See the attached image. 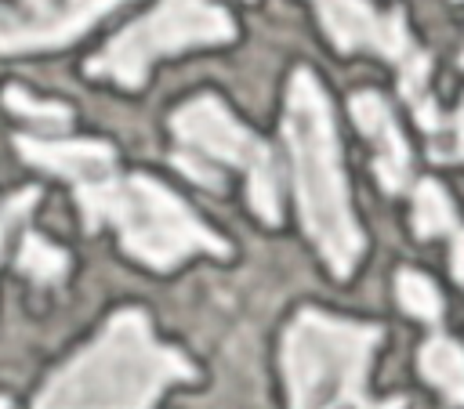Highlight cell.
I'll return each instance as SVG.
<instances>
[{
    "instance_id": "d6986e66",
    "label": "cell",
    "mask_w": 464,
    "mask_h": 409,
    "mask_svg": "<svg viewBox=\"0 0 464 409\" xmlns=\"http://www.w3.org/2000/svg\"><path fill=\"white\" fill-rule=\"evenodd\" d=\"M0 409H11V405H7V398H0Z\"/></svg>"
},
{
    "instance_id": "5b68a950",
    "label": "cell",
    "mask_w": 464,
    "mask_h": 409,
    "mask_svg": "<svg viewBox=\"0 0 464 409\" xmlns=\"http://www.w3.org/2000/svg\"><path fill=\"white\" fill-rule=\"evenodd\" d=\"M105 221L120 232V246L156 271H170L192 253L228 257V243L210 232L170 188L145 174L120 177L105 206Z\"/></svg>"
},
{
    "instance_id": "ba28073f",
    "label": "cell",
    "mask_w": 464,
    "mask_h": 409,
    "mask_svg": "<svg viewBox=\"0 0 464 409\" xmlns=\"http://www.w3.org/2000/svg\"><path fill=\"white\" fill-rule=\"evenodd\" d=\"M14 148L47 174H58L72 181L76 203L83 210L87 228H98L105 221V206L120 185L116 177V156L105 141H54V138H29L18 134Z\"/></svg>"
},
{
    "instance_id": "277c9868",
    "label": "cell",
    "mask_w": 464,
    "mask_h": 409,
    "mask_svg": "<svg viewBox=\"0 0 464 409\" xmlns=\"http://www.w3.org/2000/svg\"><path fill=\"white\" fill-rule=\"evenodd\" d=\"M174 163L203 188H221V170L246 174V195L265 224H279V170L272 148L254 138L214 94H196L170 116Z\"/></svg>"
},
{
    "instance_id": "52a82bcc",
    "label": "cell",
    "mask_w": 464,
    "mask_h": 409,
    "mask_svg": "<svg viewBox=\"0 0 464 409\" xmlns=\"http://www.w3.org/2000/svg\"><path fill=\"white\" fill-rule=\"evenodd\" d=\"M319 11V22L326 29V36L334 40V47L341 51H373L388 62L399 65V90L410 101L417 123L439 138L442 134V116L431 101L428 90V54L413 43L406 18L399 11L381 14L370 0H312Z\"/></svg>"
},
{
    "instance_id": "7a4b0ae2",
    "label": "cell",
    "mask_w": 464,
    "mask_h": 409,
    "mask_svg": "<svg viewBox=\"0 0 464 409\" xmlns=\"http://www.w3.org/2000/svg\"><path fill=\"white\" fill-rule=\"evenodd\" d=\"M283 138L294 163V192L308 239L337 279H348L362 257V228L352 214L348 181L341 166L330 101L308 69H297L286 87Z\"/></svg>"
},
{
    "instance_id": "7c38bea8",
    "label": "cell",
    "mask_w": 464,
    "mask_h": 409,
    "mask_svg": "<svg viewBox=\"0 0 464 409\" xmlns=\"http://www.w3.org/2000/svg\"><path fill=\"white\" fill-rule=\"evenodd\" d=\"M453 224H457V214H453V203L442 192V185L431 177L420 181L413 192V232L420 239H435V235L453 232Z\"/></svg>"
},
{
    "instance_id": "4fadbf2b",
    "label": "cell",
    "mask_w": 464,
    "mask_h": 409,
    "mask_svg": "<svg viewBox=\"0 0 464 409\" xmlns=\"http://www.w3.org/2000/svg\"><path fill=\"white\" fill-rule=\"evenodd\" d=\"M395 293H399V304H402L413 319H420V322H439V315H442V297H439V290H435V282H431L428 275H420V271H413V268H402V271L395 275Z\"/></svg>"
},
{
    "instance_id": "2e32d148",
    "label": "cell",
    "mask_w": 464,
    "mask_h": 409,
    "mask_svg": "<svg viewBox=\"0 0 464 409\" xmlns=\"http://www.w3.org/2000/svg\"><path fill=\"white\" fill-rule=\"evenodd\" d=\"M36 199H40V192H36V188H25V192H18V195H11V199L0 203V250H4V235H7V228H11L14 221H22Z\"/></svg>"
},
{
    "instance_id": "5bb4252c",
    "label": "cell",
    "mask_w": 464,
    "mask_h": 409,
    "mask_svg": "<svg viewBox=\"0 0 464 409\" xmlns=\"http://www.w3.org/2000/svg\"><path fill=\"white\" fill-rule=\"evenodd\" d=\"M18 268L29 279H36V282H58L65 275V268H69V253L58 250V246H51L40 235H25L22 239V250H18Z\"/></svg>"
},
{
    "instance_id": "6da1fadb",
    "label": "cell",
    "mask_w": 464,
    "mask_h": 409,
    "mask_svg": "<svg viewBox=\"0 0 464 409\" xmlns=\"http://www.w3.org/2000/svg\"><path fill=\"white\" fill-rule=\"evenodd\" d=\"M192 376V362L152 337L145 311L123 308L44 384L33 409H152L170 384Z\"/></svg>"
},
{
    "instance_id": "ac0fdd59",
    "label": "cell",
    "mask_w": 464,
    "mask_h": 409,
    "mask_svg": "<svg viewBox=\"0 0 464 409\" xmlns=\"http://www.w3.org/2000/svg\"><path fill=\"white\" fill-rule=\"evenodd\" d=\"M460 65H464V54H460ZM457 116H464V101H460V109H457Z\"/></svg>"
},
{
    "instance_id": "3957f363",
    "label": "cell",
    "mask_w": 464,
    "mask_h": 409,
    "mask_svg": "<svg viewBox=\"0 0 464 409\" xmlns=\"http://www.w3.org/2000/svg\"><path fill=\"white\" fill-rule=\"evenodd\" d=\"M377 344V326L304 308L283 333L290 409H402V398L373 402L366 395V369Z\"/></svg>"
},
{
    "instance_id": "9c48e42d",
    "label": "cell",
    "mask_w": 464,
    "mask_h": 409,
    "mask_svg": "<svg viewBox=\"0 0 464 409\" xmlns=\"http://www.w3.org/2000/svg\"><path fill=\"white\" fill-rule=\"evenodd\" d=\"M116 4L123 0H18V7H0V54L54 51Z\"/></svg>"
},
{
    "instance_id": "8fae6325",
    "label": "cell",
    "mask_w": 464,
    "mask_h": 409,
    "mask_svg": "<svg viewBox=\"0 0 464 409\" xmlns=\"http://www.w3.org/2000/svg\"><path fill=\"white\" fill-rule=\"evenodd\" d=\"M420 373L428 376V384H435L442 391V398L450 405H464V347L450 337H428L420 355H417Z\"/></svg>"
},
{
    "instance_id": "9a60e30c",
    "label": "cell",
    "mask_w": 464,
    "mask_h": 409,
    "mask_svg": "<svg viewBox=\"0 0 464 409\" xmlns=\"http://www.w3.org/2000/svg\"><path fill=\"white\" fill-rule=\"evenodd\" d=\"M4 101H7V109L11 112H18V116H29V119H40V123H47V127H62V123H69V109L65 105H58V101H33L25 90H18V87H7L4 90Z\"/></svg>"
},
{
    "instance_id": "30bf717a",
    "label": "cell",
    "mask_w": 464,
    "mask_h": 409,
    "mask_svg": "<svg viewBox=\"0 0 464 409\" xmlns=\"http://www.w3.org/2000/svg\"><path fill=\"white\" fill-rule=\"evenodd\" d=\"M352 119L373 145V170L384 192H402L410 185V145L395 127L388 101L377 90L352 94Z\"/></svg>"
},
{
    "instance_id": "8992f818",
    "label": "cell",
    "mask_w": 464,
    "mask_h": 409,
    "mask_svg": "<svg viewBox=\"0 0 464 409\" xmlns=\"http://www.w3.org/2000/svg\"><path fill=\"white\" fill-rule=\"evenodd\" d=\"M236 25L214 0H163L152 14L127 25L102 54L87 62L91 76H105L120 87H141L156 58L178 54L185 47L228 43Z\"/></svg>"
},
{
    "instance_id": "e0dca14e",
    "label": "cell",
    "mask_w": 464,
    "mask_h": 409,
    "mask_svg": "<svg viewBox=\"0 0 464 409\" xmlns=\"http://www.w3.org/2000/svg\"><path fill=\"white\" fill-rule=\"evenodd\" d=\"M453 275L464 282V228L453 235Z\"/></svg>"
}]
</instances>
